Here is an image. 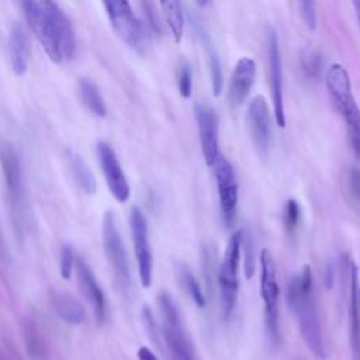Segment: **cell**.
Listing matches in <instances>:
<instances>
[{
    "label": "cell",
    "instance_id": "cell-23",
    "mask_svg": "<svg viewBox=\"0 0 360 360\" xmlns=\"http://www.w3.org/2000/svg\"><path fill=\"white\" fill-rule=\"evenodd\" d=\"M160 8L173 39L180 42L184 31V13L181 3L177 0H163L160 1Z\"/></svg>",
    "mask_w": 360,
    "mask_h": 360
},
{
    "label": "cell",
    "instance_id": "cell-20",
    "mask_svg": "<svg viewBox=\"0 0 360 360\" xmlns=\"http://www.w3.org/2000/svg\"><path fill=\"white\" fill-rule=\"evenodd\" d=\"M51 304L55 312L65 322L70 325H80L86 321V311L83 305L70 294L63 291H55L51 295Z\"/></svg>",
    "mask_w": 360,
    "mask_h": 360
},
{
    "label": "cell",
    "instance_id": "cell-12",
    "mask_svg": "<svg viewBox=\"0 0 360 360\" xmlns=\"http://www.w3.org/2000/svg\"><path fill=\"white\" fill-rule=\"evenodd\" d=\"M194 114L200 134L201 152L207 166H214L219 153L218 141V115L215 110L202 101L194 104Z\"/></svg>",
    "mask_w": 360,
    "mask_h": 360
},
{
    "label": "cell",
    "instance_id": "cell-34",
    "mask_svg": "<svg viewBox=\"0 0 360 360\" xmlns=\"http://www.w3.org/2000/svg\"><path fill=\"white\" fill-rule=\"evenodd\" d=\"M353 7H354V10H356V15H357V20H359V25H360V0L354 1V3H353Z\"/></svg>",
    "mask_w": 360,
    "mask_h": 360
},
{
    "label": "cell",
    "instance_id": "cell-30",
    "mask_svg": "<svg viewBox=\"0 0 360 360\" xmlns=\"http://www.w3.org/2000/svg\"><path fill=\"white\" fill-rule=\"evenodd\" d=\"M142 8H143V14H145V18H146V22L149 25V28L152 31H155L156 34H162L163 32V22H162V18H160V14L156 8V6L150 1H143L141 3Z\"/></svg>",
    "mask_w": 360,
    "mask_h": 360
},
{
    "label": "cell",
    "instance_id": "cell-11",
    "mask_svg": "<svg viewBox=\"0 0 360 360\" xmlns=\"http://www.w3.org/2000/svg\"><path fill=\"white\" fill-rule=\"evenodd\" d=\"M214 177L224 222L226 226H231L236 218L238 181L232 165L222 155L214 163Z\"/></svg>",
    "mask_w": 360,
    "mask_h": 360
},
{
    "label": "cell",
    "instance_id": "cell-4",
    "mask_svg": "<svg viewBox=\"0 0 360 360\" xmlns=\"http://www.w3.org/2000/svg\"><path fill=\"white\" fill-rule=\"evenodd\" d=\"M242 239L243 232L238 231L231 235L221 264L218 270V285L219 298L224 318H229L235 309L239 290V263L242 253Z\"/></svg>",
    "mask_w": 360,
    "mask_h": 360
},
{
    "label": "cell",
    "instance_id": "cell-31",
    "mask_svg": "<svg viewBox=\"0 0 360 360\" xmlns=\"http://www.w3.org/2000/svg\"><path fill=\"white\" fill-rule=\"evenodd\" d=\"M75 252L70 245H63L60 250V276L62 278L68 280L72 276L73 267H75Z\"/></svg>",
    "mask_w": 360,
    "mask_h": 360
},
{
    "label": "cell",
    "instance_id": "cell-24",
    "mask_svg": "<svg viewBox=\"0 0 360 360\" xmlns=\"http://www.w3.org/2000/svg\"><path fill=\"white\" fill-rule=\"evenodd\" d=\"M79 94L86 108L97 117H105L107 107L98 87L89 79H82L79 83Z\"/></svg>",
    "mask_w": 360,
    "mask_h": 360
},
{
    "label": "cell",
    "instance_id": "cell-35",
    "mask_svg": "<svg viewBox=\"0 0 360 360\" xmlns=\"http://www.w3.org/2000/svg\"><path fill=\"white\" fill-rule=\"evenodd\" d=\"M359 308H360V290H359Z\"/></svg>",
    "mask_w": 360,
    "mask_h": 360
},
{
    "label": "cell",
    "instance_id": "cell-33",
    "mask_svg": "<svg viewBox=\"0 0 360 360\" xmlns=\"http://www.w3.org/2000/svg\"><path fill=\"white\" fill-rule=\"evenodd\" d=\"M136 356H138V360H159L156 357V354L149 347H146V346H141L138 349Z\"/></svg>",
    "mask_w": 360,
    "mask_h": 360
},
{
    "label": "cell",
    "instance_id": "cell-21",
    "mask_svg": "<svg viewBox=\"0 0 360 360\" xmlns=\"http://www.w3.org/2000/svg\"><path fill=\"white\" fill-rule=\"evenodd\" d=\"M66 160H68L69 170H70L75 181L77 183V186L86 194H94L97 190V183H96V179H94L90 167L83 160V158L73 150H68Z\"/></svg>",
    "mask_w": 360,
    "mask_h": 360
},
{
    "label": "cell",
    "instance_id": "cell-29",
    "mask_svg": "<svg viewBox=\"0 0 360 360\" xmlns=\"http://www.w3.org/2000/svg\"><path fill=\"white\" fill-rule=\"evenodd\" d=\"M300 15L304 21L305 27L309 30H315L318 25V14H316V4L311 0H304L298 3Z\"/></svg>",
    "mask_w": 360,
    "mask_h": 360
},
{
    "label": "cell",
    "instance_id": "cell-18",
    "mask_svg": "<svg viewBox=\"0 0 360 360\" xmlns=\"http://www.w3.org/2000/svg\"><path fill=\"white\" fill-rule=\"evenodd\" d=\"M8 56L11 69L17 76H22L30 65V41L18 24H14L8 35Z\"/></svg>",
    "mask_w": 360,
    "mask_h": 360
},
{
    "label": "cell",
    "instance_id": "cell-27",
    "mask_svg": "<svg viewBox=\"0 0 360 360\" xmlns=\"http://www.w3.org/2000/svg\"><path fill=\"white\" fill-rule=\"evenodd\" d=\"M301 66L308 77L316 79L322 70V58L315 49L307 48L301 53Z\"/></svg>",
    "mask_w": 360,
    "mask_h": 360
},
{
    "label": "cell",
    "instance_id": "cell-6",
    "mask_svg": "<svg viewBox=\"0 0 360 360\" xmlns=\"http://www.w3.org/2000/svg\"><path fill=\"white\" fill-rule=\"evenodd\" d=\"M259 287L260 297L264 307V318L267 332L271 342L278 343L280 340V316H278V300L280 287L277 283V271L273 255L270 250L263 249L259 255Z\"/></svg>",
    "mask_w": 360,
    "mask_h": 360
},
{
    "label": "cell",
    "instance_id": "cell-16",
    "mask_svg": "<svg viewBox=\"0 0 360 360\" xmlns=\"http://www.w3.org/2000/svg\"><path fill=\"white\" fill-rule=\"evenodd\" d=\"M0 162L13 208L15 211L21 210L24 204V181L20 158L11 148L4 146L0 152Z\"/></svg>",
    "mask_w": 360,
    "mask_h": 360
},
{
    "label": "cell",
    "instance_id": "cell-2",
    "mask_svg": "<svg viewBox=\"0 0 360 360\" xmlns=\"http://www.w3.org/2000/svg\"><path fill=\"white\" fill-rule=\"evenodd\" d=\"M285 298L297 321L302 340L316 357L323 359L326 356V350L322 339L314 290V277L309 266H304L300 273L291 277Z\"/></svg>",
    "mask_w": 360,
    "mask_h": 360
},
{
    "label": "cell",
    "instance_id": "cell-8",
    "mask_svg": "<svg viewBox=\"0 0 360 360\" xmlns=\"http://www.w3.org/2000/svg\"><path fill=\"white\" fill-rule=\"evenodd\" d=\"M103 243L105 256L112 269L114 278L122 291H128L131 285L129 262L120 231L117 228L115 217L112 212H105L103 219Z\"/></svg>",
    "mask_w": 360,
    "mask_h": 360
},
{
    "label": "cell",
    "instance_id": "cell-26",
    "mask_svg": "<svg viewBox=\"0 0 360 360\" xmlns=\"http://www.w3.org/2000/svg\"><path fill=\"white\" fill-rule=\"evenodd\" d=\"M177 86L179 93L183 98H190L193 91V70L187 59H181L177 70Z\"/></svg>",
    "mask_w": 360,
    "mask_h": 360
},
{
    "label": "cell",
    "instance_id": "cell-10",
    "mask_svg": "<svg viewBox=\"0 0 360 360\" xmlns=\"http://www.w3.org/2000/svg\"><path fill=\"white\" fill-rule=\"evenodd\" d=\"M267 62H269V84L271 96V108L276 124L285 127V111H284V96H283V65L281 52L278 45V37L274 30L269 31L267 35Z\"/></svg>",
    "mask_w": 360,
    "mask_h": 360
},
{
    "label": "cell",
    "instance_id": "cell-5",
    "mask_svg": "<svg viewBox=\"0 0 360 360\" xmlns=\"http://www.w3.org/2000/svg\"><path fill=\"white\" fill-rule=\"evenodd\" d=\"M162 316V333L174 360H197L194 346L184 329L180 311L167 292L158 298Z\"/></svg>",
    "mask_w": 360,
    "mask_h": 360
},
{
    "label": "cell",
    "instance_id": "cell-22",
    "mask_svg": "<svg viewBox=\"0 0 360 360\" xmlns=\"http://www.w3.org/2000/svg\"><path fill=\"white\" fill-rule=\"evenodd\" d=\"M200 32V38L207 55V60H208V68H210V75H211V84H212V93L214 96H219L222 91V86H224V76H222V68H221V60L218 56L217 49L214 48L210 35L204 31V30H198Z\"/></svg>",
    "mask_w": 360,
    "mask_h": 360
},
{
    "label": "cell",
    "instance_id": "cell-25",
    "mask_svg": "<svg viewBox=\"0 0 360 360\" xmlns=\"http://www.w3.org/2000/svg\"><path fill=\"white\" fill-rule=\"evenodd\" d=\"M177 277H179V281L181 284V287L187 291V294L194 301V304L200 308L205 307L207 300H205L204 291H202L200 283L197 281L195 276L193 274V271L186 264H179L177 266Z\"/></svg>",
    "mask_w": 360,
    "mask_h": 360
},
{
    "label": "cell",
    "instance_id": "cell-32",
    "mask_svg": "<svg viewBox=\"0 0 360 360\" xmlns=\"http://www.w3.org/2000/svg\"><path fill=\"white\" fill-rule=\"evenodd\" d=\"M333 280H335V267L332 263H328L323 271V283L326 288H330L333 285Z\"/></svg>",
    "mask_w": 360,
    "mask_h": 360
},
{
    "label": "cell",
    "instance_id": "cell-1",
    "mask_svg": "<svg viewBox=\"0 0 360 360\" xmlns=\"http://www.w3.org/2000/svg\"><path fill=\"white\" fill-rule=\"evenodd\" d=\"M25 18L48 53L49 59L55 63L69 60L76 48L75 32L69 17L53 1H22Z\"/></svg>",
    "mask_w": 360,
    "mask_h": 360
},
{
    "label": "cell",
    "instance_id": "cell-17",
    "mask_svg": "<svg viewBox=\"0 0 360 360\" xmlns=\"http://www.w3.org/2000/svg\"><path fill=\"white\" fill-rule=\"evenodd\" d=\"M76 269H77L76 271H77V278H79L82 292L86 297V300L91 304L96 319L98 322H103L105 319V314H107V302H105L103 290L98 285L91 269L86 264L84 260L77 259Z\"/></svg>",
    "mask_w": 360,
    "mask_h": 360
},
{
    "label": "cell",
    "instance_id": "cell-14",
    "mask_svg": "<svg viewBox=\"0 0 360 360\" xmlns=\"http://www.w3.org/2000/svg\"><path fill=\"white\" fill-rule=\"evenodd\" d=\"M97 156L101 170L104 173L105 183L112 197L120 202L128 201L131 195V188L114 149L107 142H98Z\"/></svg>",
    "mask_w": 360,
    "mask_h": 360
},
{
    "label": "cell",
    "instance_id": "cell-19",
    "mask_svg": "<svg viewBox=\"0 0 360 360\" xmlns=\"http://www.w3.org/2000/svg\"><path fill=\"white\" fill-rule=\"evenodd\" d=\"M359 270L350 263V298H349V325L350 342L356 357H360V308H359Z\"/></svg>",
    "mask_w": 360,
    "mask_h": 360
},
{
    "label": "cell",
    "instance_id": "cell-13",
    "mask_svg": "<svg viewBox=\"0 0 360 360\" xmlns=\"http://www.w3.org/2000/svg\"><path fill=\"white\" fill-rule=\"evenodd\" d=\"M246 122L250 138L257 150L267 153L271 143L273 121L270 107L263 96H255L250 100L246 111Z\"/></svg>",
    "mask_w": 360,
    "mask_h": 360
},
{
    "label": "cell",
    "instance_id": "cell-28",
    "mask_svg": "<svg viewBox=\"0 0 360 360\" xmlns=\"http://www.w3.org/2000/svg\"><path fill=\"white\" fill-rule=\"evenodd\" d=\"M284 225L285 229L288 232H292L297 229L298 222H300V217H301V208L298 201H295L294 198H290L285 201L284 205Z\"/></svg>",
    "mask_w": 360,
    "mask_h": 360
},
{
    "label": "cell",
    "instance_id": "cell-7",
    "mask_svg": "<svg viewBox=\"0 0 360 360\" xmlns=\"http://www.w3.org/2000/svg\"><path fill=\"white\" fill-rule=\"evenodd\" d=\"M107 15L118 37L134 51L143 53L148 45V32L145 24L138 18L132 6L125 0L105 1Z\"/></svg>",
    "mask_w": 360,
    "mask_h": 360
},
{
    "label": "cell",
    "instance_id": "cell-15",
    "mask_svg": "<svg viewBox=\"0 0 360 360\" xmlns=\"http://www.w3.org/2000/svg\"><path fill=\"white\" fill-rule=\"evenodd\" d=\"M256 77V62L249 56L238 59L228 86V100L232 107L240 105L250 94Z\"/></svg>",
    "mask_w": 360,
    "mask_h": 360
},
{
    "label": "cell",
    "instance_id": "cell-3",
    "mask_svg": "<svg viewBox=\"0 0 360 360\" xmlns=\"http://www.w3.org/2000/svg\"><path fill=\"white\" fill-rule=\"evenodd\" d=\"M325 83L333 105L342 115L350 146L360 156V107L352 94L350 76L340 63H332L325 73Z\"/></svg>",
    "mask_w": 360,
    "mask_h": 360
},
{
    "label": "cell",
    "instance_id": "cell-9",
    "mask_svg": "<svg viewBox=\"0 0 360 360\" xmlns=\"http://www.w3.org/2000/svg\"><path fill=\"white\" fill-rule=\"evenodd\" d=\"M129 226H131V236L134 243V252L138 264V274L141 284L148 288L152 284V270H153V260H152V250L149 243V233H148V222L141 208L134 207L129 215Z\"/></svg>",
    "mask_w": 360,
    "mask_h": 360
}]
</instances>
